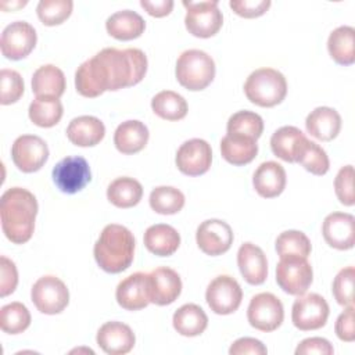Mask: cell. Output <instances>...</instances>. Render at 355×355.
I'll return each instance as SVG.
<instances>
[{"mask_svg": "<svg viewBox=\"0 0 355 355\" xmlns=\"http://www.w3.org/2000/svg\"><path fill=\"white\" fill-rule=\"evenodd\" d=\"M53 182L60 191L75 194L85 189L92 179V172L87 161L79 155L65 157L55 164L51 172Z\"/></svg>", "mask_w": 355, "mask_h": 355, "instance_id": "12", "label": "cell"}, {"mask_svg": "<svg viewBox=\"0 0 355 355\" xmlns=\"http://www.w3.org/2000/svg\"><path fill=\"white\" fill-rule=\"evenodd\" d=\"M116 302L126 311H139L150 304L148 273L136 272L116 286Z\"/></svg>", "mask_w": 355, "mask_h": 355, "instance_id": "20", "label": "cell"}, {"mask_svg": "<svg viewBox=\"0 0 355 355\" xmlns=\"http://www.w3.org/2000/svg\"><path fill=\"white\" fill-rule=\"evenodd\" d=\"M0 82H1V96L0 103L3 105H8L17 103L24 94V80L22 76L14 71L3 68L0 72Z\"/></svg>", "mask_w": 355, "mask_h": 355, "instance_id": "43", "label": "cell"}, {"mask_svg": "<svg viewBox=\"0 0 355 355\" xmlns=\"http://www.w3.org/2000/svg\"><path fill=\"white\" fill-rule=\"evenodd\" d=\"M141 197L143 186L129 176L116 178L107 187L108 201L118 208H132L140 202Z\"/></svg>", "mask_w": 355, "mask_h": 355, "instance_id": "32", "label": "cell"}, {"mask_svg": "<svg viewBox=\"0 0 355 355\" xmlns=\"http://www.w3.org/2000/svg\"><path fill=\"white\" fill-rule=\"evenodd\" d=\"M105 135L104 123L92 115L73 118L67 128L68 140L79 147H93L98 144Z\"/></svg>", "mask_w": 355, "mask_h": 355, "instance_id": "24", "label": "cell"}, {"mask_svg": "<svg viewBox=\"0 0 355 355\" xmlns=\"http://www.w3.org/2000/svg\"><path fill=\"white\" fill-rule=\"evenodd\" d=\"M175 330L184 337H196L208 326V316L197 304H184L176 309L172 318Z\"/></svg>", "mask_w": 355, "mask_h": 355, "instance_id": "31", "label": "cell"}, {"mask_svg": "<svg viewBox=\"0 0 355 355\" xmlns=\"http://www.w3.org/2000/svg\"><path fill=\"white\" fill-rule=\"evenodd\" d=\"M32 92L36 97L60 98L65 92L64 72L53 65H42L32 75Z\"/></svg>", "mask_w": 355, "mask_h": 355, "instance_id": "28", "label": "cell"}, {"mask_svg": "<svg viewBox=\"0 0 355 355\" xmlns=\"http://www.w3.org/2000/svg\"><path fill=\"white\" fill-rule=\"evenodd\" d=\"M305 128L308 133L315 139L330 141L340 133L341 116L334 108L318 107L308 114L305 119Z\"/></svg>", "mask_w": 355, "mask_h": 355, "instance_id": "23", "label": "cell"}, {"mask_svg": "<svg viewBox=\"0 0 355 355\" xmlns=\"http://www.w3.org/2000/svg\"><path fill=\"white\" fill-rule=\"evenodd\" d=\"M105 29L108 35L116 40H133L141 36L146 29V22L136 11L121 10L107 18Z\"/></svg>", "mask_w": 355, "mask_h": 355, "instance_id": "27", "label": "cell"}, {"mask_svg": "<svg viewBox=\"0 0 355 355\" xmlns=\"http://www.w3.org/2000/svg\"><path fill=\"white\" fill-rule=\"evenodd\" d=\"M196 241L204 254L218 257L229 251L232 247L233 230L225 220L207 219L197 227Z\"/></svg>", "mask_w": 355, "mask_h": 355, "instance_id": "15", "label": "cell"}, {"mask_svg": "<svg viewBox=\"0 0 355 355\" xmlns=\"http://www.w3.org/2000/svg\"><path fill=\"white\" fill-rule=\"evenodd\" d=\"M327 50L337 64L352 65L355 62V29L348 25L336 28L327 39Z\"/></svg>", "mask_w": 355, "mask_h": 355, "instance_id": "30", "label": "cell"}, {"mask_svg": "<svg viewBox=\"0 0 355 355\" xmlns=\"http://www.w3.org/2000/svg\"><path fill=\"white\" fill-rule=\"evenodd\" d=\"M148 136V129L143 122L137 119H129L118 125L115 129L114 144L122 154H136L146 147Z\"/></svg>", "mask_w": 355, "mask_h": 355, "instance_id": "26", "label": "cell"}, {"mask_svg": "<svg viewBox=\"0 0 355 355\" xmlns=\"http://www.w3.org/2000/svg\"><path fill=\"white\" fill-rule=\"evenodd\" d=\"M73 8L71 0H42L36 7V14L42 24L54 26L69 18Z\"/></svg>", "mask_w": 355, "mask_h": 355, "instance_id": "41", "label": "cell"}, {"mask_svg": "<svg viewBox=\"0 0 355 355\" xmlns=\"http://www.w3.org/2000/svg\"><path fill=\"white\" fill-rule=\"evenodd\" d=\"M334 352L333 345L330 344L329 340L322 338V337H309L302 340L297 348H295V354L297 355H312V354H318V355H331Z\"/></svg>", "mask_w": 355, "mask_h": 355, "instance_id": "48", "label": "cell"}, {"mask_svg": "<svg viewBox=\"0 0 355 355\" xmlns=\"http://www.w3.org/2000/svg\"><path fill=\"white\" fill-rule=\"evenodd\" d=\"M176 79L187 90H204L215 78V62L202 50L183 51L176 61Z\"/></svg>", "mask_w": 355, "mask_h": 355, "instance_id": "5", "label": "cell"}, {"mask_svg": "<svg viewBox=\"0 0 355 355\" xmlns=\"http://www.w3.org/2000/svg\"><path fill=\"white\" fill-rule=\"evenodd\" d=\"M36 214L37 201L29 190L11 187L3 193L0 200L1 229L11 243L24 244L31 240Z\"/></svg>", "mask_w": 355, "mask_h": 355, "instance_id": "2", "label": "cell"}, {"mask_svg": "<svg viewBox=\"0 0 355 355\" xmlns=\"http://www.w3.org/2000/svg\"><path fill=\"white\" fill-rule=\"evenodd\" d=\"M304 139L305 135L298 128L282 126L270 137L272 153L286 162H295L297 151Z\"/></svg>", "mask_w": 355, "mask_h": 355, "instance_id": "33", "label": "cell"}, {"mask_svg": "<svg viewBox=\"0 0 355 355\" xmlns=\"http://www.w3.org/2000/svg\"><path fill=\"white\" fill-rule=\"evenodd\" d=\"M312 245L305 233L300 230H286L280 233L276 239V251L279 257L284 255H298L308 258Z\"/></svg>", "mask_w": 355, "mask_h": 355, "instance_id": "40", "label": "cell"}, {"mask_svg": "<svg viewBox=\"0 0 355 355\" xmlns=\"http://www.w3.org/2000/svg\"><path fill=\"white\" fill-rule=\"evenodd\" d=\"M295 162L301 164L308 172L316 176L324 175L330 168V161L326 151L318 143L311 141L306 137L300 144Z\"/></svg>", "mask_w": 355, "mask_h": 355, "instance_id": "36", "label": "cell"}, {"mask_svg": "<svg viewBox=\"0 0 355 355\" xmlns=\"http://www.w3.org/2000/svg\"><path fill=\"white\" fill-rule=\"evenodd\" d=\"M186 7L184 25L189 33L196 37L215 36L223 24L222 11L216 0L209 1H183Z\"/></svg>", "mask_w": 355, "mask_h": 355, "instance_id": "7", "label": "cell"}, {"mask_svg": "<svg viewBox=\"0 0 355 355\" xmlns=\"http://www.w3.org/2000/svg\"><path fill=\"white\" fill-rule=\"evenodd\" d=\"M229 6L243 18H257L269 10L270 0H232Z\"/></svg>", "mask_w": 355, "mask_h": 355, "instance_id": "45", "label": "cell"}, {"mask_svg": "<svg viewBox=\"0 0 355 355\" xmlns=\"http://www.w3.org/2000/svg\"><path fill=\"white\" fill-rule=\"evenodd\" d=\"M11 158L19 171L32 173L46 164L49 158V147L39 136L22 135L12 143Z\"/></svg>", "mask_w": 355, "mask_h": 355, "instance_id": "14", "label": "cell"}, {"mask_svg": "<svg viewBox=\"0 0 355 355\" xmlns=\"http://www.w3.org/2000/svg\"><path fill=\"white\" fill-rule=\"evenodd\" d=\"M182 293V280L176 270L161 266L148 273L150 302L155 305H169Z\"/></svg>", "mask_w": 355, "mask_h": 355, "instance_id": "17", "label": "cell"}, {"mask_svg": "<svg viewBox=\"0 0 355 355\" xmlns=\"http://www.w3.org/2000/svg\"><path fill=\"white\" fill-rule=\"evenodd\" d=\"M144 245L154 255L169 257L179 248L180 236L171 225L157 223L146 230Z\"/></svg>", "mask_w": 355, "mask_h": 355, "instance_id": "29", "label": "cell"}, {"mask_svg": "<svg viewBox=\"0 0 355 355\" xmlns=\"http://www.w3.org/2000/svg\"><path fill=\"white\" fill-rule=\"evenodd\" d=\"M140 6L151 15L155 18L165 17L171 14L173 8V1L172 0H141Z\"/></svg>", "mask_w": 355, "mask_h": 355, "instance_id": "50", "label": "cell"}, {"mask_svg": "<svg viewBox=\"0 0 355 355\" xmlns=\"http://www.w3.org/2000/svg\"><path fill=\"white\" fill-rule=\"evenodd\" d=\"M97 265L107 273L126 270L135 257V237L132 232L118 223L107 225L93 248Z\"/></svg>", "mask_w": 355, "mask_h": 355, "instance_id": "3", "label": "cell"}, {"mask_svg": "<svg viewBox=\"0 0 355 355\" xmlns=\"http://www.w3.org/2000/svg\"><path fill=\"white\" fill-rule=\"evenodd\" d=\"M31 324V313L22 302H10L0 309V327L7 334H19Z\"/></svg>", "mask_w": 355, "mask_h": 355, "instance_id": "38", "label": "cell"}, {"mask_svg": "<svg viewBox=\"0 0 355 355\" xmlns=\"http://www.w3.org/2000/svg\"><path fill=\"white\" fill-rule=\"evenodd\" d=\"M18 284V272L15 263L7 257H0V297L14 293Z\"/></svg>", "mask_w": 355, "mask_h": 355, "instance_id": "46", "label": "cell"}, {"mask_svg": "<svg viewBox=\"0 0 355 355\" xmlns=\"http://www.w3.org/2000/svg\"><path fill=\"white\" fill-rule=\"evenodd\" d=\"M36 31L26 21H15L7 25L1 32L0 49L1 54L12 61H18L29 55L36 46Z\"/></svg>", "mask_w": 355, "mask_h": 355, "instance_id": "13", "label": "cell"}, {"mask_svg": "<svg viewBox=\"0 0 355 355\" xmlns=\"http://www.w3.org/2000/svg\"><path fill=\"white\" fill-rule=\"evenodd\" d=\"M329 311V304L322 295L316 293L302 294L298 295L293 304L291 320L293 324L302 331L318 330L326 324Z\"/></svg>", "mask_w": 355, "mask_h": 355, "instance_id": "11", "label": "cell"}, {"mask_svg": "<svg viewBox=\"0 0 355 355\" xmlns=\"http://www.w3.org/2000/svg\"><path fill=\"white\" fill-rule=\"evenodd\" d=\"M334 191L338 201L347 207L354 205V166H343L334 179Z\"/></svg>", "mask_w": 355, "mask_h": 355, "instance_id": "44", "label": "cell"}, {"mask_svg": "<svg viewBox=\"0 0 355 355\" xmlns=\"http://www.w3.org/2000/svg\"><path fill=\"white\" fill-rule=\"evenodd\" d=\"M96 341L98 347L110 355H123L132 351L136 343L133 330L116 320L105 322L97 331Z\"/></svg>", "mask_w": 355, "mask_h": 355, "instance_id": "19", "label": "cell"}, {"mask_svg": "<svg viewBox=\"0 0 355 355\" xmlns=\"http://www.w3.org/2000/svg\"><path fill=\"white\" fill-rule=\"evenodd\" d=\"M220 154L223 159L232 165H247L257 157L258 144L252 137L227 133L220 140Z\"/></svg>", "mask_w": 355, "mask_h": 355, "instance_id": "25", "label": "cell"}, {"mask_svg": "<svg viewBox=\"0 0 355 355\" xmlns=\"http://www.w3.org/2000/svg\"><path fill=\"white\" fill-rule=\"evenodd\" d=\"M334 331L341 341L352 343L355 340V327H354V305H348L343 311L334 324Z\"/></svg>", "mask_w": 355, "mask_h": 355, "instance_id": "47", "label": "cell"}, {"mask_svg": "<svg viewBox=\"0 0 355 355\" xmlns=\"http://www.w3.org/2000/svg\"><path fill=\"white\" fill-rule=\"evenodd\" d=\"M205 300L211 311L216 315H230L239 309L243 300V290L234 277L220 275L208 284Z\"/></svg>", "mask_w": 355, "mask_h": 355, "instance_id": "10", "label": "cell"}, {"mask_svg": "<svg viewBox=\"0 0 355 355\" xmlns=\"http://www.w3.org/2000/svg\"><path fill=\"white\" fill-rule=\"evenodd\" d=\"M155 115L166 121H180L187 115V103L183 96L173 90H162L151 100Z\"/></svg>", "mask_w": 355, "mask_h": 355, "instance_id": "34", "label": "cell"}, {"mask_svg": "<svg viewBox=\"0 0 355 355\" xmlns=\"http://www.w3.org/2000/svg\"><path fill=\"white\" fill-rule=\"evenodd\" d=\"M354 279H355L354 266L343 268L336 275L331 286V293L337 304L343 306L354 305Z\"/></svg>", "mask_w": 355, "mask_h": 355, "instance_id": "42", "label": "cell"}, {"mask_svg": "<svg viewBox=\"0 0 355 355\" xmlns=\"http://www.w3.org/2000/svg\"><path fill=\"white\" fill-rule=\"evenodd\" d=\"M62 104L58 98L35 97L29 104V119L40 128H51L57 125L62 116Z\"/></svg>", "mask_w": 355, "mask_h": 355, "instance_id": "35", "label": "cell"}, {"mask_svg": "<svg viewBox=\"0 0 355 355\" xmlns=\"http://www.w3.org/2000/svg\"><path fill=\"white\" fill-rule=\"evenodd\" d=\"M237 265L241 276L248 284H262L268 277V261L261 247L244 243L237 251Z\"/></svg>", "mask_w": 355, "mask_h": 355, "instance_id": "21", "label": "cell"}, {"mask_svg": "<svg viewBox=\"0 0 355 355\" xmlns=\"http://www.w3.org/2000/svg\"><path fill=\"white\" fill-rule=\"evenodd\" d=\"M250 324L259 331H273L283 323L284 308L282 301L272 293H259L250 301L247 309Z\"/></svg>", "mask_w": 355, "mask_h": 355, "instance_id": "9", "label": "cell"}, {"mask_svg": "<svg viewBox=\"0 0 355 355\" xmlns=\"http://www.w3.org/2000/svg\"><path fill=\"white\" fill-rule=\"evenodd\" d=\"M31 298L39 312L55 315L67 308L69 291L61 279L47 275L35 282L31 290Z\"/></svg>", "mask_w": 355, "mask_h": 355, "instance_id": "8", "label": "cell"}, {"mask_svg": "<svg viewBox=\"0 0 355 355\" xmlns=\"http://www.w3.org/2000/svg\"><path fill=\"white\" fill-rule=\"evenodd\" d=\"M153 211L161 215L178 214L184 205V194L172 186H158L151 190L148 198Z\"/></svg>", "mask_w": 355, "mask_h": 355, "instance_id": "37", "label": "cell"}, {"mask_svg": "<svg viewBox=\"0 0 355 355\" xmlns=\"http://www.w3.org/2000/svg\"><path fill=\"white\" fill-rule=\"evenodd\" d=\"M286 182L284 168L275 161L262 162L252 176L254 189L263 198H275L280 196L286 187Z\"/></svg>", "mask_w": 355, "mask_h": 355, "instance_id": "22", "label": "cell"}, {"mask_svg": "<svg viewBox=\"0 0 355 355\" xmlns=\"http://www.w3.org/2000/svg\"><path fill=\"white\" fill-rule=\"evenodd\" d=\"M147 72V57L140 49L105 47L82 62L75 72V87L83 97L135 86Z\"/></svg>", "mask_w": 355, "mask_h": 355, "instance_id": "1", "label": "cell"}, {"mask_svg": "<svg viewBox=\"0 0 355 355\" xmlns=\"http://www.w3.org/2000/svg\"><path fill=\"white\" fill-rule=\"evenodd\" d=\"M355 218L347 212L329 214L322 226L324 241L336 250H351L355 244Z\"/></svg>", "mask_w": 355, "mask_h": 355, "instance_id": "18", "label": "cell"}, {"mask_svg": "<svg viewBox=\"0 0 355 355\" xmlns=\"http://www.w3.org/2000/svg\"><path fill=\"white\" fill-rule=\"evenodd\" d=\"M247 98L259 107H275L287 94V82L282 72L273 68H258L251 72L244 83Z\"/></svg>", "mask_w": 355, "mask_h": 355, "instance_id": "4", "label": "cell"}, {"mask_svg": "<svg viewBox=\"0 0 355 355\" xmlns=\"http://www.w3.org/2000/svg\"><path fill=\"white\" fill-rule=\"evenodd\" d=\"M230 355H265L268 354L266 347L262 344V341L252 338V337H241L236 340L230 348H229Z\"/></svg>", "mask_w": 355, "mask_h": 355, "instance_id": "49", "label": "cell"}, {"mask_svg": "<svg viewBox=\"0 0 355 355\" xmlns=\"http://www.w3.org/2000/svg\"><path fill=\"white\" fill-rule=\"evenodd\" d=\"M175 162L178 169L187 176L204 175L212 162L211 146L202 139H190L178 148Z\"/></svg>", "mask_w": 355, "mask_h": 355, "instance_id": "16", "label": "cell"}, {"mask_svg": "<svg viewBox=\"0 0 355 355\" xmlns=\"http://www.w3.org/2000/svg\"><path fill=\"white\" fill-rule=\"evenodd\" d=\"M313 280L312 266L306 258L298 255H284L276 266V283L291 295L306 293Z\"/></svg>", "mask_w": 355, "mask_h": 355, "instance_id": "6", "label": "cell"}, {"mask_svg": "<svg viewBox=\"0 0 355 355\" xmlns=\"http://www.w3.org/2000/svg\"><path fill=\"white\" fill-rule=\"evenodd\" d=\"M227 133H236L248 136L252 139H259L263 132V121L262 118L252 111L243 110L234 112L227 121Z\"/></svg>", "mask_w": 355, "mask_h": 355, "instance_id": "39", "label": "cell"}]
</instances>
